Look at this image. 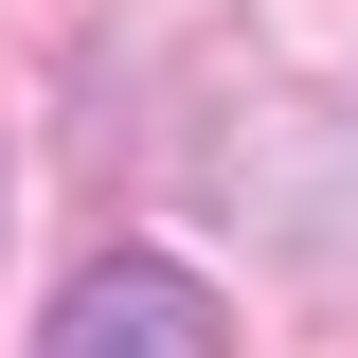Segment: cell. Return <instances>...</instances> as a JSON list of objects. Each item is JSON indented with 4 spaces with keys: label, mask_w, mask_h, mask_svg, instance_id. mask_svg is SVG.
I'll return each mask as SVG.
<instances>
[{
    "label": "cell",
    "mask_w": 358,
    "mask_h": 358,
    "mask_svg": "<svg viewBox=\"0 0 358 358\" xmlns=\"http://www.w3.org/2000/svg\"><path fill=\"white\" fill-rule=\"evenodd\" d=\"M36 358H215V287L162 268V251H108V268H72V305L36 322Z\"/></svg>",
    "instance_id": "obj_1"
}]
</instances>
